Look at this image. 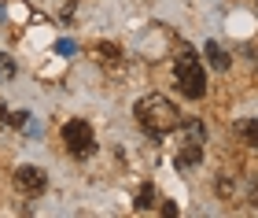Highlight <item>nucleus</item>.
<instances>
[{"label":"nucleus","instance_id":"f257e3e1","mask_svg":"<svg viewBox=\"0 0 258 218\" xmlns=\"http://www.w3.org/2000/svg\"><path fill=\"white\" fill-rule=\"evenodd\" d=\"M137 122H140V130H144L148 137H155V141H162L166 133L177 130V122H181V111L173 100H166L162 93H148V96H140L137 100Z\"/></svg>","mask_w":258,"mask_h":218},{"label":"nucleus","instance_id":"f03ea898","mask_svg":"<svg viewBox=\"0 0 258 218\" xmlns=\"http://www.w3.org/2000/svg\"><path fill=\"white\" fill-rule=\"evenodd\" d=\"M173 82H177V89L188 100L207 96V74H203V67H199L196 52H188V48L177 52V60H173Z\"/></svg>","mask_w":258,"mask_h":218},{"label":"nucleus","instance_id":"7ed1b4c3","mask_svg":"<svg viewBox=\"0 0 258 218\" xmlns=\"http://www.w3.org/2000/svg\"><path fill=\"white\" fill-rule=\"evenodd\" d=\"M177 130H181V137H177L173 163H177V170H192V167H199V159H203V126L196 119H181Z\"/></svg>","mask_w":258,"mask_h":218},{"label":"nucleus","instance_id":"20e7f679","mask_svg":"<svg viewBox=\"0 0 258 218\" xmlns=\"http://www.w3.org/2000/svg\"><path fill=\"white\" fill-rule=\"evenodd\" d=\"M63 144H67V152L74 155V159L96 155V133H92V126L85 119H70L63 126Z\"/></svg>","mask_w":258,"mask_h":218},{"label":"nucleus","instance_id":"39448f33","mask_svg":"<svg viewBox=\"0 0 258 218\" xmlns=\"http://www.w3.org/2000/svg\"><path fill=\"white\" fill-rule=\"evenodd\" d=\"M15 189L26 192V196H41V192L48 189V174H44L41 167H19L15 170Z\"/></svg>","mask_w":258,"mask_h":218},{"label":"nucleus","instance_id":"423d86ee","mask_svg":"<svg viewBox=\"0 0 258 218\" xmlns=\"http://www.w3.org/2000/svg\"><path fill=\"white\" fill-rule=\"evenodd\" d=\"M155 203H159V189L151 185V181H144V185L137 189V200H133V207H137V211H151Z\"/></svg>","mask_w":258,"mask_h":218},{"label":"nucleus","instance_id":"0eeeda50","mask_svg":"<svg viewBox=\"0 0 258 218\" xmlns=\"http://www.w3.org/2000/svg\"><path fill=\"white\" fill-rule=\"evenodd\" d=\"M236 133H240L243 144L258 148V122H254V119H240V122H236Z\"/></svg>","mask_w":258,"mask_h":218},{"label":"nucleus","instance_id":"6e6552de","mask_svg":"<svg viewBox=\"0 0 258 218\" xmlns=\"http://www.w3.org/2000/svg\"><path fill=\"white\" fill-rule=\"evenodd\" d=\"M207 60H210L214 71H229V56L218 48V41H207Z\"/></svg>","mask_w":258,"mask_h":218},{"label":"nucleus","instance_id":"1a4fd4ad","mask_svg":"<svg viewBox=\"0 0 258 218\" xmlns=\"http://www.w3.org/2000/svg\"><path fill=\"white\" fill-rule=\"evenodd\" d=\"M96 60H100V63H118V60H122V48H118V44L100 41V44H96Z\"/></svg>","mask_w":258,"mask_h":218},{"label":"nucleus","instance_id":"9d476101","mask_svg":"<svg viewBox=\"0 0 258 218\" xmlns=\"http://www.w3.org/2000/svg\"><path fill=\"white\" fill-rule=\"evenodd\" d=\"M19 74V67H15V60H11L8 52H0V82H11V78Z\"/></svg>","mask_w":258,"mask_h":218},{"label":"nucleus","instance_id":"9b49d317","mask_svg":"<svg viewBox=\"0 0 258 218\" xmlns=\"http://www.w3.org/2000/svg\"><path fill=\"white\" fill-rule=\"evenodd\" d=\"M232 189H236V185H232L229 178H218V196H232Z\"/></svg>","mask_w":258,"mask_h":218}]
</instances>
